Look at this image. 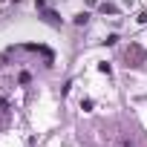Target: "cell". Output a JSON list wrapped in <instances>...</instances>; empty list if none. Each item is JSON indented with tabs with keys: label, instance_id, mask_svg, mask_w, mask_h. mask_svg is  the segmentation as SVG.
Here are the masks:
<instances>
[{
	"label": "cell",
	"instance_id": "cell-1",
	"mask_svg": "<svg viewBox=\"0 0 147 147\" xmlns=\"http://www.w3.org/2000/svg\"><path fill=\"white\" fill-rule=\"evenodd\" d=\"M127 66H141L144 61H147V52L138 46V43H130V49H127Z\"/></svg>",
	"mask_w": 147,
	"mask_h": 147
}]
</instances>
